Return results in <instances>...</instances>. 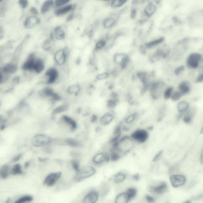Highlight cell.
<instances>
[{
  "label": "cell",
  "mask_w": 203,
  "mask_h": 203,
  "mask_svg": "<svg viewBox=\"0 0 203 203\" xmlns=\"http://www.w3.org/2000/svg\"><path fill=\"white\" fill-rule=\"evenodd\" d=\"M200 133L201 134H203V127H202L201 129Z\"/></svg>",
  "instance_id": "03108f58"
},
{
  "label": "cell",
  "mask_w": 203,
  "mask_h": 203,
  "mask_svg": "<svg viewBox=\"0 0 203 203\" xmlns=\"http://www.w3.org/2000/svg\"><path fill=\"white\" fill-rule=\"evenodd\" d=\"M200 160L201 163L203 164V148L201 153Z\"/></svg>",
  "instance_id": "94428289"
},
{
  "label": "cell",
  "mask_w": 203,
  "mask_h": 203,
  "mask_svg": "<svg viewBox=\"0 0 203 203\" xmlns=\"http://www.w3.org/2000/svg\"><path fill=\"white\" fill-rule=\"evenodd\" d=\"M114 116L112 111H108L105 113L99 119L100 125L103 126L109 125L113 121Z\"/></svg>",
  "instance_id": "9a60e30c"
},
{
  "label": "cell",
  "mask_w": 203,
  "mask_h": 203,
  "mask_svg": "<svg viewBox=\"0 0 203 203\" xmlns=\"http://www.w3.org/2000/svg\"><path fill=\"white\" fill-rule=\"evenodd\" d=\"M170 181L173 187H180L185 184L187 178L185 176L180 174H172L170 176Z\"/></svg>",
  "instance_id": "9c48e42d"
},
{
  "label": "cell",
  "mask_w": 203,
  "mask_h": 203,
  "mask_svg": "<svg viewBox=\"0 0 203 203\" xmlns=\"http://www.w3.org/2000/svg\"><path fill=\"white\" fill-rule=\"evenodd\" d=\"M109 160V154L105 151H102L96 154L92 159V163L96 165H102Z\"/></svg>",
  "instance_id": "ba28073f"
},
{
  "label": "cell",
  "mask_w": 203,
  "mask_h": 203,
  "mask_svg": "<svg viewBox=\"0 0 203 203\" xmlns=\"http://www.w3.org/2000/svg\"><path fill=\"white\" fill-rule=\"evenodd\" d=\"M96 173V170L92 166L87 165L80 168L77 172L74 180L76 182L81 181L92 177Z\"/></svg>",
  "instance_id": "3957f363"
},
{
  "label": "cell",
  "mask_w": 203,
  "mask_h": 203,
  "mask_svg": "<svg viewBox=\"0 0 203 203\" xmlns=\"http://www.w3.org/2000/svg\"><path fill=\"white\" fill-rule=\"evenodd\" d=\"M137 75L144 84L148 83V74L147 73L144 72H138Z\"/></svg>",
  "instance_id": "74e56055"
},
{
  "label": "cell",
  "mask_w": 203,
  "mask_h": 203,
  "mask_svg": "<svg viewBox=\"0 0 203 203\" xmlns=\"http://www.w3.org/2000/svg\"><path fill=\"white\" fill-rule=\"evenodd\" d=\"M165 87L164 83L158 81L152 83L150 85L149 90L150 96L153 99H158L163 94Z\"/></svg>",
  "instance_id": "277c9868"
},
{
  "label": "cell",
  "mask_w": 203,
  "mask_h": 203,
  "mask_svg": "<svg viewBox=\"0 0 203 203\" xmlns=\"http://www.w3.org/2000/svg\"><path fill=\"white\" fill-rule=\"evenodd\" d=\"M62 122L68 127L72 130L75 129L77 128L76 122L71 118L67 116H64L62 119Z\"/></svg>",
  "instance_id": "603a6c76"
},
{
  "label": "cell",
  "mask_w": 203,
  "mask_h": 203,
  "mask_svg": "<svg viewBox=\"0 0 203 203\" xmlns=\"http://www.w3.org/2000/svg\"><path fill=\"white\" fill-rule=\"evenodd\" d=\"M133 198L128 191L118 194L115 199V203H128Z\"/></svg>",
  "instance_id": "4fadbf2b"
},
{
  "label": "cell",
  "mask_w": 203,
  "mask_h": 203,
  "mask_svg": "<svg viewBox=\"0 0 203 203\" xmlns=\"http://www.w3.org/2000/svg\"><path fill=\"white\" fill-rule=\"evenodd\" d=\"M98 192L96 190H92L89 191L84 196L83 203H96L99 198Z\"/></svg>",
  "instance_id": "8fae6325"
},
{
  "label": "cell",
  "mask_w": 203,
  "mask_h": 203,
  "mask_svg": "<svg viewBox=\"0 0 203 203\" xmlns=\"http://www.w3.org/2000/svg\"><path fill=\"white\" fill-rule=\"evenodd\" d=\"M185 67L184 66H181L178 67L177 68L175 69V74L176 75H180L182 72L184 70Z\"/></svg>",
  "instance_id": "816d5d0a"
},
{
  "label": "cell",
  "mask_w": 203,
  "mask_h": 203,
  "mask_svg": "<svg viewBox=\"0 0 203 203\" xmlns=\"http://www.w3.org/2000/svg\"><path fill=\"white\" fill-rule=\"evenodd\" d=\"M195 113V110L194 108L188 109L183 114V120L187 124H190L192 122Z\"/></svg>",
  "instance_id": "ac0fdd59"
},
{
  "label": "cell",
  "mask_w": 203,
  "mask_h": 203,
  "mask_svg": "<svg viewBox=\"0 0 203 203\" xmlns=\"http://www.w3.org/2000/svg\"><path fill=\"white\" fill-rule=\"evenodd\" d=\"M178 89L180 92L183 95L189 93L191 90V86L187 81H183L179 85Z\"/></svg>",
  "instance_id": "cb8c5ba5"
},
{
  "label": "cell",
  "mask_w": 203,
  "mask_h": 203,
  "mask_svg": "<svg viewBox=\"0 0 203 203\" xmlns=\"http://www.w3.org/2000/svg\"><path fill=\"white\" fill-rule=\"evenodd\" d=\"M71 164H72V167L74 169V170L76 172V173L79 171L80 167L79 162L77 160H72V162H71Z\"/></svg>",
  "instance_id": "f6af8a7d"
},
{
  "label": "cell",
  "mask_w": 203,
  "mask_h": 203,
  "mask_svg": "<svg viewBox=\"0 0 203 203\" xmlns=\"http://www.w3.org/2000/svg\"><path fill=\"white\" fill-rule=\"evenodd\" d=\"M17 70V67L15 65L8 64L3 68V72L7 74H14Z\"/></svg>",
  "instance_id": "4316f807"
},
{
  "label": "cell",
  "mask_w": 203,
  "mask_h": 203,
  "mask_svg": "<svg viewBox=\"0 0 203 203\" xmlns=\"http://www.w3.org/2000/svg\"><path fill=\"white\" fill-rule=\"evenodd\" d=\"M148 190L152 194L159 196L167 192L168 186L164 181H152L149 184Z\"/></svg>",
  "instance_id": "7a4b0ae2"
},
{
  "label": "cell",
  "mask_w": 203,
  "mask_h": 203,
  "mask_svg": "<svg viewBox=\"0 0 203 203\" xmlns=\"http://www.w3.org/2000/svg\"><path fill=\"white\" fill-rule=\"evenodd\" d=\"M182 203H191V200H187Z\"/></svg>",
  "instance_id": "be15d7a7"
},
{
  "label": "cell",
  "mask_w": 203,
  "mask_h": 203,
  "mask_svg": "<svg viewBox=\"0 0 203 203\" xmlns=\"http://www.w3.org/2000/svg\"><path fill=\"white\" fill-rule=\"evenodd\" d=\"M44 69V64L43 61L41 59H37L34 71L37 73H40Z\"/></svg>",
  "instance_id": "f546056e"
},
{
  "label": "cell",
  "mask_w": 203,
  "mask_h": 203,
  "mask_svg": "<svg viewBox=\"0 0 203 203\" xmlns=\"http://www.w3.org/2000/svg\"><path fill=\"white\" fill-rule=\"evenodd\" d=\"M19 3L21 7L23 8H26L27 7V5H28V2H27V1H25V0L19 1Z\"/></svg>",
  "instance_id": "f5cc1de1"
},
{
  "label": "cell",
  "mask_w": 203,
  "mask_h": 203,
  "mask_svg": "<svg viewBox=\"0 0 203 203\" xmlns=\"http://www.w3.org/2000/svg\"><path fill=\"white\" fill-rule=\"evenodd\" d=\"M136 142L130 136H122L116 143L113 144V146L119 152L125 156L129 153L135 147Z\"/></svg>",
  "instance_id": "6da1fadb"
},
{
  "label": "cell",
  "mask_w": 203,
  "mask_h": 203,
  "mask_svg": "<svg viewBox=\"0 0 203 203\" xmlns=\"http://www.w3.org/2000/svg\"><path fill=\"white\" fill-rule=\"evenodd\" d=\"M200 69L201 72L200 74L198 75V77L196 79L195 81L196 83H201L203 82V66L201 67Z\"/></svg>",
  "instance_id": "f907efd6"
},
{
  "label": "cell",
  "mask_w": 203,
  "mask_h": 203,
  "mask_svg": "<svg viewBox=\"0 0 203 203\" xmlns=\"http://www.w3.org/2000/svg\"><path fill=\"white\" fill-rule=\"evenodd\" d=\"M109 74L108 73H102L101 74H99L96 77V78L99 80H102L108 78L109 77Z\"/></svg>",
  "instance_id": "c3c4849f"
},
{
  "label": "cell",
  "mask_w": 203,
  "mask_h": 203,
  "mask_svg": "<svg viewBox=\"0 0 203 203\" xmlns=\"http://www.w3.org/2000/svg\"><path fill=\"white\" fill-rule=\"evenodd\" d=\"M69 2L68 0H58L55 2V5L57 7H59L65 5Z\"/></svg>",
  "instance_id": "681fc988"
},
{
  "label": "cell",
  "mask_w": 203,
  "mask_h": 203,
  "mask_svg": "<svg viewBox=\"0 0 203 203\" xmlns=\"http://www.w3.org/2000/svg\"><path fill=\"white\" fill-rule=\"evenodd\" d=\"M56 32V39L58 40H62L64 39L65 37V34L64 31H63L62 30L60 29V27H58L55 30Z\"/></svg>",
  "instance_id": "ab89813d"
},
{
  "label": "cell",
  "mask_w": 203,
  "mask_h": 203,
  "mask_svg": "<svg viewBox=\"0 0 203 203\" xmlns=\"http://www.w3.org/2000/svg\"><path fill=\"white\" fill-rule=\"evenodd\" d=\"M202 59V56L198 53H193L190 54L187 58L186 64L189 68H197L199 66L200 63Z\"/></svg>",
  "instance_id": "52a82bcc"
},
{
  "label": "cell",
  "mask_w": 203,
  "mask_h": 203,
  "mask_svg": "<svg viewBox=\"0 0 203 203\" xmlns=\"http://www.w3.org/2000/svg\"><path fill=\"white\" fill-rule=\"evenodd\" d=\"M52 141V138L50 136L39 134L34 136L32 140V144L36 147H41L48 145Z\"/></svg>",
  "instance_id": "8992f818"
},
{
  "label": "cell",
  "mask_w": 203,
  "mask_h": 203,
  "mask_svg": "<svg viewBox=\"0 0 203 203\" xmlns=\"http://www.w3.org/2000/svg\"><path fill=\"white\" fill-rule=\"evenodd\" d=\"M111 189V185L108 181H104L99 187L97 192L99 197L103 198L108 195Z\"/></svg>",
  "instance_id": "5bb4252c"
},
{
  "label": "cell",
  "mask_w": 203,
  "mask_h": 203,
  "mask_svg": "<svg viewBox=\"0 0 203 203\" xmlns=\"http://www.w3.org/2000/svg\"><path fill=\"white\" fill-rule=\"evenodd\" d=\"M74 6L72 5H68L64 6L61 8H58L55 11V14L56 15L59 16L63 15L69 12L73 9Z\"/></svg>",
  "instance_id": "d4e9b609"
},
{
  "label": "cell",
  "mask_w": 203,
  "mask_h": 203,
  "mask_svg": "<svg viewBox=\"0 0 203 203\" xmlns=\"http://www.w3.org/2000/svg\"><path fill=\"white\" fill-rule=\"evenodd\" d=\"M156 6L153 4H150L148 5L144 10L146 15L148 16H150L152 15L156 10Z\"/></svg>",
  "instance_id": "d6a6232c"
},
{
  "label": "cell",
  "mask_w": 203,
  "mask_h": 203,
  "mask_svg": "<svg viewBox=\"0 0 203 203\" xmlns=\"http://www.w3.org/2000/svg\"><path fill=\"white\" fill-rule=\"evenodd\" d=\"M67 109V105H63L62 106H59L55 109L54 110V113L55 114H58V113H61L66 110Z\"/></svg>",
  "instance_id": "ee69618b"
},
{
  "label": "cell",
  "mask_w": 203,
  "mask_h": 203,
  "mask_svg": "<svg viewBox=\"0 0 203 203\" xmlns=\"http://www.w3.org/2000/svg\"><path fill=\"white\" fill-rule=\"evenodd\" d=\"M174 88L173 87H170L166 88L163 92V96L165 99L168 100L171 98L173 94Z\"/></svg>",
  "instance_id": "8d00e7d4"
},
{
  "label": "cell",
  "mask_w": 203,
  "mask_h": 203,
  "mask_svg": "<svg viewBox=\"0 0 203 203\" xmlns=\"http://www.w3.org/2000/svg\"><path fill=\"white\" fill-rule=\"evenodd\" d=\"M164 40V38L161 37V38H159V39H156V40H154V41L146 43L145 46L147 48H151L154 47V46H156L158 45V44L162 43V42H163Z\"/></svg>",
  "instance_id": "e575fe53"
},
{
  "label": "cell",
  "mask_w": 203,
  "mask_h": 203,
  "mask_svg": "<svg viewBox=\"0 0 203 203\" xmlns=\"http://www.w3.org/2000/svg\"><path fill=\"white\" fill-rule=\"evenodd\" d=\"M33 197L29 195H24L19 198L14 203H27L32 201Z\"/></svg>",
  "instance_id": "4dcf8cb0"
},
{
  "label": "cell",
  "mask_w": 203,
  "mask_h": 203,
  "mask_svg": "<svg viewBox=\"0 0 203 203\" xmlns=\"http://www.w3.org/2000/svg\"><path fill=\"white\" fill-rule=\"evenodd\" d=\"M37 59L34 54H31L22 66V69L25 70L34 71Z\"/></svg>",
  "instance_id": "7c38bea8"
},
{
  "label": "cell",
  "mask_w": 203,
  "mask_h": 203,
  "mask_svg": "<svg viewBox=\"0 0 203 203\" xmlns=\"http://www.w3.org/2000/svg\"><path fill=\"white\" fill-rule=\"evenodd\" d=\"M130 136L136 143L142 144L148 140L149 133L147 130L144 128H138L132 133Z\"/></svg>",
  "instance_id": "5b68a950"
},
{
  "label": "cell",
  "mask_w": 203,
  "mask_h": 203,
  "mask_svg": "<svg viewBox=\"0 0 203 203\" xmlns=\"http://www.w3.org/2000/svg\"><path fill=\"white\" fill-rule=\"evenodd\" d=\"M80 88L78 85H73L69 87L67 90L68 93L70 94H77L79 92Z\"/></svg>",
  "instance_id": "f35d334b"
},
{
  "label": "cell",
  "mask_w": 203,
  "mask_h": 203,
  "mask_svg": "<svg viewBox=\"0 0 203 203\" xmlns=\"http://www.w3.org/2000/svg\"><path fill=\"white\" fill-rule=\"evenodd\" d=\"M62 176L61 172L51 173L44 178L43 183L45 185L52 187L56 184Z\"/></svg>",
  "instance_id": "30bf717a"
},
{
  "label": "cell",
  "mask_w": 203,
  "mask_h": 203,
  "mask_svg": "<svg viewBox=\"0 0 203 203\" xmlns=\"http://www.w3.org/2000/svg\"><path fill=\"white\" fill-rule=\"evenodd\" d=\"M166 111L167 107L165 105H162L160 107L158 111L157 117L158 122H161L164 118L166 114Z\"/></svg>",
  "instance_id": "83f0119b"
},
{
  "label": "cell",
  "mask_w": 203,
  "mask_h": 203,
  "mask_svg": "<svg viewBox=\"0 0 203 203\" xmlns=\"http://www.w3.org/2000/svg\"><path fill=\"white\" fill-rule=\"evenodd\" d=\"M46 75L49 77V79L47 83L49 84L55 82L58 77V71L55 68H50L48 70L46 73Z\"/></svg>",
  "instance_id": "e0dca14e"
},
{
  "label": "cell",
  "mask_w": 203,
  "mask_h": 203,
  "mask_svg": "<svg viewBox=\"0 0 203 203\" xmlns=\"http://www.w3.org/2000/svg\"><path fill=\"white\" fill-rule=\"evenodd\" d=\"M136 14H137V10L135 9H133L132 10L131 12V17L132 18H135L136 17Z\"/></svg>",
  "instance_id": "680465c9"
},
{
  "label": "cell",
  "mask_w": 203,
  "mask_h": 203,
  "mask_svg": "<svg viewBox=\"0 0 203 203\" xmlns=\"http://www.w3.org/2000/svg\"><path fill=\"white\" fill-rule=\"evenodd\" d=\"M116 20L112 18H108L103 21V25L105 28H110L115 24Z\"/></svg>",
  "instance_id": "d590c367"
},
{
  "label": "cell",
  "mask_w": 203,
  "mask_h": 203,
  "mask_svg": "<svg viewBox=\"0 0 203 203\" xmlns=\"http://www.w3.org/2000/svg\"><path fill=\"white\" fill-rule=\"evenodd\" d=\"M40 22L39 19L36 16H31L27 18L24 22V25L26 28H30Z\"/></svg>",
  "instance_id": "44dd1931"
},
{
  "label": "cell",
  "mask_w": 203,
  "mask_h": 203,
  "mask_svg": "<svg viewBox=\"0 0 203 203\" xmlns=\"http://www.w3.org/2000/svg\"><path fill=\"white\" fill-rule=\"evenodd\" d=\"M126 2L124 0H114L111 2V6L113 8H118L124 5Z\"/></svg>",
  "instance_id": "60d3db41"
},
{
  "label": "cell",
  "mask_w": 203,
  "mask_h": 203,
  "mask_svg": "<svg viewBox=\"0 0 203 203\" xmlns=\"http://www.w3.org/2000/svg\"><path fill=\"white\" fill-rule=\"evenodd\" d=\"M118 104V103L117 102L109 99L106 103V106L108 109H113L115 108Z\"/></svg>",
  "instance_id": "b9f144b4"
},
{
  "label": "cell",
  "mask_w": 203,
  "mask_h": 203,
  "mask_svg": "<svg viewBox=\"0 0 203 203\" xmlns=\"http://www.w3.org/2000/svg\"><path fill=\"white\" fill-rule=\"evenodd\" d=\"M163 154V151L162 150L158 152L154 158H153V161L154 162H156L160 160L161 157H162Z\"/></svg>",
  "instance_id": "bcb514c9"
},
{
  "label": "cell",
  "mask_w": 203,
  "mask_h": 203,
  "mask_svg": "<svg viewBox=\"0 0 203 203\" xmlns=\"http://www.w3.org/2000/svg\"><path fill=\"white\" fill-rule=\"evenodd\" d=\"M114 60L117 64L120 65L122 68H124L128 64L129 58L126 54L120 53L116 55Z\"/></svg>",
  "instance_id": "2e32d148"
},
{
  "label": "cell",
  "mask_w": 203,
  "mask_h": 203,
  "mask_svg": "<svg viewBox=\"0 0 203 203\" xmlns=\"http://www.w3.org/2000/svg\"><path fill=\"white\" fill-rule=\"evenodd\" d=\"M127 177V175L125 172H121L116 174L113 177L112 180L113 182L116 184H117L125 181Z\"/></svg>",
  "instance_id": "ffe728a7"
},
{
  "label": "cell",
  "mask_w": 203,
  "mask_h": 203,
  "mask_svg": "<svg viewBox=\"0 0 203 203\" xmlns=\"http://www.w3.org/2000/svg\"><path fill=\"white\" fill-rule=\"evenodd\" d=\"M73 17H74V14L73 13H71L68 17L67 19V21L68 22H69V21H71L73 18Z\"/></svg>",
  "instance_id": "91938a15"
},
{
  "label": "cell",
  "mask_w": 203,
  "mask_h": 203,
  "mask_svg": "<svg viewBox=\"0 0 203 203\" xmlns=\"http://www.w3.org/2000/svg\"><path fill=\"white\" fill-rule=\"evenodd\" d=\"M50 41L47 40V41H45L44 42V44L43 45V48L46 50H48L49 49H50Z\"/></svg>",
  "instance_id": "db71d44e"
},
{
  "label": "cell",
  "mask_w": 203,
  "mask_h": 203,
  "mask_svg": "<svg viewBox=\"0 0 203 203\" xmlns=\"http://www.w3.org/2000/svg\"><path fill=\"white\" fill-rule=\"evenodd\" d=\"M10 202V199H8L7 200H6V202L5 203H9Z\"/></svg>",
  "instance_id": "e7e4bbea"
},
{
  "label": "cell",
  "mask_w": 203,
  "mask_h": 203,
  "mask_svg": "<svg viewBox=\"0 0 203 203\" xmlns=\"http://www.w3.org/2000/svg\"><path fill=\"white\" fill-rule=\"evenodd\" d=\"M173 21L174 23L176 24H179L181 23V21H180V20L177 17H174L173 18Z\"/></svg>",
  "instance_id": "6f0895ef"
},
{
  "label": "cell",
  "mask_w": 203,
  "mask_h": 203,
  "mask_svg": "<svg viewBox=\"0 0 203 203\" xmlns=\"http://www.w3.org/2000/svg\"><path fill=\"white\" fill-rule=\"evenodd\" d=\"M13 81L14 82L18 83L19 81V78L18 77H15L13 79Z\"/></svg>",
  "instance_id": "6125c7cd"
},
{
  "label": "cell",
  "mask_w": 203,
  "mask_h": 203,
  "mask_svg": "<svg viewBox=\"0 0 203 203\" xmlns=\"http://www.w3.org/2000/svg\"><path fill=\"white\" fill-rule=\"evenodd\" d=\"M66 55L64 50H61L56 52L55 56V59L56 62L59 65L64 64L65 62Z\"/></svg>",
  "instance_id": "d6986e66"
},
{
  "label": "cell",
  "mask_w": 203,
  "mask_h": 203,
  "mask_svg": "<svg viewBox=\"0 0 203 203\" xmlns=\"http://www.w3.org/2000/svg\"><path fill=\"white\" fill-rule=\"evenodd\" d=\"M106 42L104 40H100L97 42L96 48L97 49H100L104 47L106 45Z\"/></svg>",
  "instance_id": "7dc6e473"
},
{
  "label": "cell",
  "mask_w": 203,
  "mask_h": 203,
  "mask_svg": "<svg viewBox=\"0 0 203 203\" xmlns=\"http://www.w3.org/2000/svg\"><path fill=\"white\" fill-rule=\"evenodd\" d=\"M10 170L9 166L5 165L1 167L0 169V177L2 179H6L10 174Z\"/></svg>",
  "instance_id": "484cf974"
},
{
  "label": "cell",
  "mask_w": 203,
  "mask_h": 203,
  "mask_svg": "<svg viewBox=\"0 0 203 203\" xmlns=\"http://www.w3.org/2000/svg\"><path fill=\"white\" fill-rule=\"evenodd\" d=\"M203 198V194H199L198 195H196V196H194V197H192V199L193 200H199Z\"/></svg>",
  "instance_id": "11a10c76"
},
{
  "label": "cell",
  "mask_w": 203,
  "mask_h": 203,
  "mask_svg": "<svg viewBox=\"0 0 203 203\" xmlns=\"http://www.w3.org/2000/svg\"><path fill=\"white\" fill-rule=\"evenodd\" d=\"M182 95V94L180 91H175L172 94L171 98H172V100L175 101H177L179 100Z\"/></svg>",
  "instance_id": "7bdbcfd3"
},
{
  "label": "cell",
  "mask_w": 203,
  "mask_h": 203,
  "mask_svg": "<svg viewBox=\"0 0 203 203\" xmlns=\"http://www.w3.org/2000/svg\"></svg>",
  "instance_id": "003e7915"
},
{
  "label": "cell",
  "mask_w": 203,
  "mask_h": 203,
  "mask_svg": "<svg viewBox=\"0 0 203 203\" xmlns=\"http://www.w3.org/2000/svg\"><path fill=\"white\" fill-rule=\"evenodd\" d=\"M30 11L32 14L35 15H37L38 14V10L34 7H31L30 9Z\"/></svg>",
  "instance_id": "9f6ffc18"
},
{
  "label": "cell",
  "mask_w": 203,
  "mask_h": 203,
  "mask_svg": "<svg viewBox=\"0 0 203 203\" xmlns=\"http://www.w3.org/2000/svg\"><path fill=\"white\" fill-rule=\"evenodd\" d=\"M139 114L137 112L130 113L125 117L124 122L126 125H131L137 120L139 118Z\"/></svg>",
  "instance_id": "7402d4cb"
},
{
  "label": "cell",
  "mask_w": 203,
  "mask_h": 203,
  "mask_svg": "<svg viewBox=\"0 0 203 203\" xmlns=\"http://www.w3.org/2000/svg\"><path fill=\"white\" fill-rule=\"evenodd\" d=\"M54 5V2L53 1H46L43 5H42L41 8V12L42 13L44 14L48 11Z\"/></svg>",
  "instance_id": "1f68e13d"
},
{
  "label": "cell",
  "mask_w": 203,
  "mask_h": 203,
  "mask_svg": "<svg viewBox=\"0 0 203 203\" xmlns=\"http://www.w3.org/2000/svg\"><path fill=\"white\" fill-rule=\"evenodd\" d=\"M189 104L187 102L181 101L177 105V109L179 113H184L189 109Z\"/></svg>",
  "instance_id": "836d02e7"
},
{
  "label": "cell",
  "mask_w": 203,
  "mask_h": 203,
  "mask_svg": "<svg viewBox=\"0 0 203 203\" xmlns=\"http://www.w3.org/2000/svg\"><path fill=\"white\" fill-rule=\"evenodd\" d=\"M10 174L14 175H21L23 174L22 167L21 165L17 163L14 165L10 170Z\"/></svg>",
  "instance_id": "f1b7e54d"
}]
</instances>
